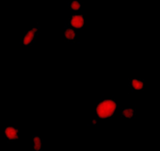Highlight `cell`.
<instances>
[{
  "mask_svg": "<svg viewBox=\"0 0 160 151\" xmlns=\"http://www.w3.org/2000/svg\"><path fill=\"white\" fill-rule=\"evenodd\" d=\"M132 86L135 90H142V88H143V83H142V81L141 80H139V79H133L132 80V82H131Z\"/></svg>",
  "mask_w": 160,
  "mask_h": 151,
  "instance_id": "7",
  "label": "cell"
},
{
  "mask_svg": "<svg viewBox=\"0 0 160 151\" xmlns=\"http://www.w3.org/2000/svg\"><path fill=\"white\" fill-rule=\"evenodd\" d=\"M122 115H124V117H126V118H132L133 115H134V111H133V109L128 108V109L124 110V111H122Z\"/></svg>",
  "mask_w": 160,
  "mask_h": 151,
  "instance_id": "8",
  "label": "cell"
},
{
  "mask_svg": "<svg viewBox=\"0 0 160 151\" xmlns=\"http://www.w3.org/2000/svg\"><path fill=\"white\" fill-rule=\"evenodd\" d=\"M64 36L67 40H73L76 38V32L72 28H67L64 32Z\"/></svg>",
  "mask_w": 160,
  "mask_h": 151,
  "instance_id": "6",
  "label": "cell"
},
{
  "mask_svg": "<svg viewBox=\"0 0 160 151\" xmlns=\"http://www.w3.org/2000/svg\"><path fill=\"white\" fill-rule=\"evenodd\" d=\"M117 109V104L113 100H104L96 107L97 116L101 119H106L114 114Z\"/></svg>",
  "mask_w": 160,
  "mask_h": 151,
  "instance_id": "1",
  "label": "cell"
},
{
  "mask_svg": "<svg viewBox=\"0 0 160 151\" xmlns=\"http://www.w3.org/2000/svg\"><path fill=\"white\" fill-rule=\"evenodd\" d=\"M84 17L82 15H73L70 23L75 28H82L84 27Z\"/></svg>",
  "mask_w": 160,
  "mask_h": 151,
  "instance_id": "2",
  "label": "cell"
},
{
  "mask_svg": "<svg viewBox=\"0 0 160 151\" xmlns=\"http://www.w3.org/2000/svg\"><path fill=\"white\" fill-rule=\"evenodd\" d=\"M33 148L36 150V151H40L41 149V140L39 136H34L33 138Z\"/></svg>",
  "mask_w": 160,
  "mask_h": 151,
  "instance_id": "5",
  "label": "cell"
},
{
  "mask_svg": "<svg viewBox=\"0 0 160 151\" xmlns=\"http://www.w3.org/2000/svg\"><path fill=\"white\" fill-rule=\"evenodd\" d=\"M5 135L9 140H16L19 137V130L13 127H8L5 129Z\"/></svg>",
  "mask_w": 160,
  "mask_h": 151,
  "instance_id": "3",
  "label": "cell"
},
{
  "mask_svg": "<svg viewBox=\"0 0 160 151\" xmlns=\"http://www.w3.org/2000/svg\"><path fill=\"white\" fill-rule=\"evenodd\" d=\"M80 7H81V5H80V3L77 1V0H73V1L71 3V8L73 10H78L80 9Z\"/></svg>",
  "mask_w": 160,
  "mask_h": 151,
  "instance_id": "9",
  "label": "cell"
},
{
  "mask_svg": "<svg viewBox=\"0 0 160 151\" xmlns=\"http://www.w3.org/2000/svg\"><path fill=\"white\" fill-rule=\"evenodd\" d=\"M37 30H38V28H32L31 30H29L28 32L24 35V39H23V45L24 46H29L30 43H31L34 40L35 38V33L37 32Z\"/></svg>",
  "mask_w": 160,
  "mask_h": 151,
  "instance_id": "4",
  "label": "cell"
}]
</instances>
